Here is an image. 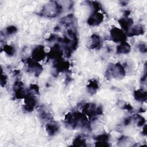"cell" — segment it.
I'll use <instances>...</instances> for the list:
<instances>
[{
  "label": "cell",
  "mask_w": 147,
  "mask_h": 147,
  "mask_svg": "<svg viewBox=\"0 0 147 147\" xmlns=\"http://www.w3.org/2000/svg\"><path fill=\"white\" fill-rule=\"evenodd\" d=\"M64 122L69 128L72 129L80 127H87L88 124L86 115L79 112L69 113L65 115Z\"/></svg>",
  "instance_id": "obj_1"
},
{
  "label": "cell",
  "mask_w": 147,
  "mask_h": 147,
  "mask_svg": "<svg viewBox=\"0 0 147 147\" xmlns=\"http://www.w3.org/2000/svg\"><path fill=\"white\" fill-rule=\"evenodd\" d=\"M125 75V68L120 63L111 64L106 71V76L107 78L113 77L115 79H122Z\"/></svg>",
  "instance_id": "obj_2"
},
{
  "label": "cell",
  "mask_w": 147,
  "mask_h": 147,
  "mask_svg": "<svg viewBox=\"0 0 147 147\" xmlns=\"http://www.w3.org/2000/svg\"><path fill=\"white\" fill-rule=\"evenodd\" d=\"M82 112L90 118H94L98 115H101L102 109L101 106L96 107V105L92 103H87L83 105Z\"/></svg>",
  "instance_id": "obj_3"
},
{
  "label": "cell",
  "mask_w": 147,
  "mask_h": 147,
  "mask_svg": "<svg viewBox=\"0 0 147 147\" xmlns=\"http://www.w3.org/2000/svg\"><path fill=\"white\" fill-rule=\"evenodd\" d=\"M110 37L111 40L115 42H122L126 41V35L124 31L117 27H114L110 31Z\"/></svg>",
  "instance_id": "obj_4"
},
{
  "label": "cell",
  "mask_w": 147,
  "mask_h": 147,
  "mask_svg": "<svg viewBox=\"0 0 147 147\" xmlns=\"http://www.w3.org/2000/svg\"><path fill=\"white\" fill-rule=\"evenodd\" d=\"M26 64L27 65L28 71L34 74L36 76L39 75L42 72V66L38 63V61L32 59V58H29L26 60Z\"/></svg>",
  "instance_id": "obj_5"
},
{
  "label": "cell",
  "mask_w": 147,
  "mask_h": 147,
  "mask_svg": "<svg viewBox=\"0 0 147 147\" xmlns=\"http://www.w3.org/2000/svg\"><path fill=\"white\" fill-rule=\"evenodd\" d=\"M13 91L14 96L17 99H25L29 94V91L25 90L24 88L23 83L20 81H17L13 86Z\"/></svg>",
  "instance_id": "obj_6"
},
{
  "label": "cell",
  "mask_w": 147,
  "mask_h": 147,
  "mask_svg": "<svg viewBox=\"0 0 147 147\" xmlns=\"http://www.w3.org/2000/svg\"><path fill=\"white\" fill-rule=\"evenodd\" d=\"M46 56L44 47L41 45L36 46L32 51V59L37 61L44 60Z\"/></svg>",
  "instance_id": "obj_7"
},
{
  "label": "cell",
  "mask_w": 147,
  "mask_h": 147,
  "mask_svg": "<svg viewBox=\"0 0 147 147\" xmlns=\"http://www.w3.org/2000/svg\"><path fill=\"white\" fill-rule=\"evenodd\" d=\"M36 105V99L35 96L33 95V94H29L26 96V97L24 99V109L27 112L32 111Z\"/></svg>",
  "instance_id": "obj_8"
},
{
  "label": "cell",
  "mask_w": 147,
  "mask_h": 147,
  "mask_svg": "<svg viewBox=\"0 0 147 147\" xmlns=\"http://www.w3.org/2000/svg\"><path fill=\"white\" fill-rule=\"evenodd\" d=\"M103 15L98 11H94L87 20V23L90 26H98L103 20Z\"/></svg>",
  "instance_id": "obj_9"
},
{
  "label": "cell",
  "mask_w": 147,
  "mask_h": 147,
  "mask_svg": "<svg viewBox=\"0 0 147 147\" xmlns=\"http://www.w3.org/2000/svg\"><path fill=\"white\" fill-rule=\"evenodd\" d=\"M69 65V63L65 61L61 57L55 60V61L53 64V68L57 72H61L65 71L68 68Z\"/></svg>",
  "instance_id": "obj_10"
},
{
  "label": "cell",
  "mask_w": 147,
  "mask_h": 147,
  "mask_svg": "<svg viewBox=\"0 0 147 147\" xmlns=\"http://www.w3.org/2000/svg\"><path fill=\"white\" fill-rule=\"evenodd\" d=\"M63 54V50L60 45L57 44H55L51 49L49 52L48 53V56L51 59H57L61 58Z\"/></svg>",
  "instance_id": "obj_11"
},
{
  "label": "cell",
  "mask_w": 147,
  "mask_h": 147,
  "mask_svg": "<svg viewBox=\"0 0 147 147\" xmlns=\"http://www.w3.org/2000/svg\"><path fill=\"white\" fill-rule=\"evenodd\" d=\"M118 22L121 27L125 31L128 32V30L130 29V27L133 24V20L131 18L124 17L119 19L118 21Z\"/></svg>",
  "instance_id": "obj_12"
},
{
  "label": "cell",
  "mask_w": 147,
  "mask_h": 147,
  "mask_svg": "<svg viewBox=\"0 0 147 147\" xmlns=\"http://www.w3.org/2000/svg\"><path fill=\"white\" fill-rule=\"evenodd\" d=\"M91 43L90 47L91 49H99L102 47V41L100 36L96 34H94L91 37Z\"/></svg>",
  "instance_id": "obj_13"
},
{
  "label": "cell",
  "mask_w": 147,
  "mask_h": 147,
  "mask_svg": "<svg viewBox=\"0 0 147 147\" xmlns=\"http://www.w3.org/2000/svg\"><path fill=\"white\" fill-rule=\"evenodd\" d=\"M134 99L140 102H144L147 99V93L144 89L140 88L136 90L134 92Z\"/></svg>",
  "instance_id": "obj_14"
},
{
  "label": "cell",
  "mask_w": 147,
  "mask_h": 147,
  "mask_svg": "<svg viewBox=\"0 0 147 147\" xmlns=\"http://www.w3.org/2000/svg\"><path fill=\"white\" fill-rule=\"evenodd\" d=\"M127 35L130 37L134 36H138L140 34H142L144 32V28L140 25H137L130 28L128 30Z\"/></svg>",
  "instance_id": "obj_15"
},
{
  "label": "cell",
  "mask_w": 147,
  "mask_h": 147,
  "mask_svg": "<svg viewBox=\"0 0 147 147\" xmlns=\"http://www.w3.org/2000/svg\"><path fill=\"white\" fill-rule=\"evenodd\" d=\"M130 45L127 42H122L120 43L117 47V53L118 54H127L130 51Z\"/></svg>",
  "instance_id": "obj_16"
},
{
  "label": "cell",
  "mask_w": 147,
  "mask_h": 147,
  "mask_svg": "<svg viewBox=\"0 0 147 147\" xmlns=\"http://www.w3.org/2000/svg\"><path fill=\"white\" fill-rule=\"evenodd\" d=\"M45 129L50 136H53L59 131V126L55 122H49L46 124Z\"/></svg>",
  "instance_id": "obj_17"
},
{
  "label": "cell",
  "mask_w": 147,
  "mask_h": 147,
  "mask_svg": "<svg viewBox=\"0 0 147 147\" xmlns=\"http://www.w3.org/2000/svg\"><path fill=\"white\" fill-rule=\"evenodd\" d=\"M99 88V85L97 81L95 79H91L89 81L88 84L87 86V88L88 92L93 95L98 90Z\"/></svg>",
  "instance_id": "obj_18"
},
{
  "label": "cell",
  "mask_w": 147,
  "mask_h": 147,
  "mask_svg": "<svg viewBox=\"0 0 147 147\" xmlns=\"http://www.w3.org/2000/svg\"><path fill=\"white\" fill-rule=\"evenodd\" d=\"M86 141L85 138L81 136H78L73 141L72 145L74 146H86Z\"/></svg>",
  "instance_id": "obj_19"
},
{
  "label": "cell",
  "mask_w": 147,
  "mask_h": 147,
  "mask_svg": "<svg viewBox=\"0 0 147 147\" xmlns=\"http://www.w3.org/2000/svg\"><path fill=\"white\" fill-rule=\"evenodd\" d=\"M3 51L8 56H13L15 54L16 49L14 47L10 45H5L3 47Z\"/></svg>",
  "instance_id": "obj_20"
},
{
  "label": "cell",
  "mask_w": 147,
  "mask_h": 147,
  "mask_svg": "<svg viewBox=\"0 0 147 147\" xmlns=\"http://www.w3.org/2000/svg\"><path fill=\"white\" fill-rule=\"evenodd\" d=\"M109 135L107 133H103V134H100L99 135H98L97 136L95 137L94 138L96 141L99 142H108L109 140Z\"/></svg>",
  "instance_id": "obj_21"
},
{
  "label": "cell",
  "mask_w": 147,
  "mask_h": 147,
  "mask_svg": "<svg viewBox=\"0 0 147 147\" xmlns=\"http://www.w3.org/2000/svg\"><path fill=\"white\" fill-rule=\"evenodd\" d=\"M133 118L137 120V126H142L144 125V124L145 122V120L144 118L141 115H136Z\"/></svg>",
  "instance_id": "obj_22"
},
{
  "label": "cell",
  "mask_w": 147,
  "mask_h": 147,
  "mask_svg": "<svg viewBox=\"0 0 147 147\" xmlns=\"http://www.w3.org/2000/svg\"><path fill=\"white\" fill-rule=\"evenodd\" d=\"M17 31V28L14 25L9 26L6 29V33L7 35L12 34L16 33Z\"/></svg>",
  "instance_id": "obj_23"
},
{
  "label": "cell",
  "mask_w": 147,
  "mask_h": 147,
  "mask_svg": "<svg viewBox=\"0 0 147 147\" xmlns=\"http://www.w3.org/2000/svg\"><path fill=\"white\" fill-rule=\"evenodd\" d=\"M138 48L140 50V52H142V53H145L146 52V46L145 45V44L144 43H140L138 44Z\"/></svg>",
  "instance_id": "obj_24"
},
{
  "label": "cell",
  "mask_w": 147,
  "mask_h": 147,
  "mask_svg": "<svg viewBox=\"0 0 147 147\" xmlns=\"http://www.w3.org/2000/svg\"><path fill=\"white\" fill-rule=\"evenodd\" d=\"M6 81H7V77L5 75L1 74V86H4L6 84Z\"/></svg>",
  "instance_id": "obj_25"
},
{
  "label": "cell",
  "mask_w": 147,
  "mask_h": 147,
  "mask_svg": "<svg viewBox=\"0 0 147 147\" xmlns=\"http://www.w3.org/2000/svg\"><path fill=\"white\" fill-rule=\"evenodd\" d=\"M95 146H109L110 144L108 142H99L96 141L95 143Z\"/></svg>",
  "instance_id": "obj_26"
},
{
  "label": "cell",
  "mask_w": 147,
  "mask_h": 147,
  "mask_svg": "<svg viewBox=\"0 0 147 147\" xmlns=\"http://www.w3.org/2000/svg\"><path fill=\"white\" fill-rule=\"evenodd\" d=\"M123 109H126V110H128V111H131V110L133 109V107H132L129 104H127V105H125V106L123 107Z\"/></svg>",
  "instance_id": "obj_27"
},
{
  "label": "cell",
  "mask_w": 147,
  "mask_h": 147,
  "mask_svg": "<svg viewBox=\"0 0 147 147\" xmlns=\"http://www.w3.org/2000/svg\"><path fill=\"white\" fill-rule=\"evenodd\" d=\"M131 119H132V118L130 117H128V118H126V119H125V121H124L125 124V125H128V124H129V123L131 122Z\"/></svg>",
  "instance_id": "obj_28"
},
{
  "label": "cell",
  "mask_w": 147,
  "mask_h": 147,
  "mask_svg": "<svg viewBox=\"0 0 147 147\" xmlns=\"http://www.w3.org/2000/svg\"><path fill=\"white\" fill-rule=\"evenodd\" d=\"M146 126L145 125L144 127L142 129V133H143L144 135H146Z\"/></svg>",
  "instance_id": "obj_29"
}]
</instances>
